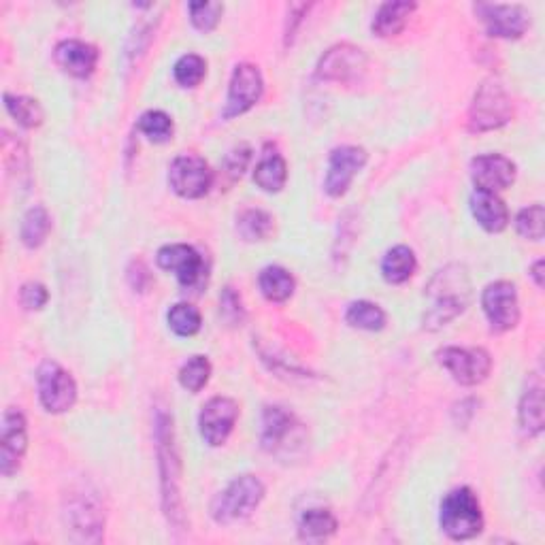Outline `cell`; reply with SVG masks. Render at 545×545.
<instances>
[{
  "label": "cell",
  "mask_w": 545,
  "mask_h": 545,
  "mask_svg": "<svg viewBox=\"0 0 545 545\" xmlns=\"http://www.w3.org/2000/svg\"><path fill=\"white\" fill-rule=\"evenodd\" d=\"M154 435H156V454L160 469V488H162V509L169 524L175 528L186 526L184 501H181V460L175 439L173 416L164 407L156 409L154 416Z\"/></svg>",
  "instance_id": "obj_1"
},
{
  "label": "cell",
  "mask_w": 545,
  "mask_h": 545,
  "mask_svg": "<svg viewBox=\"0 0 545 545\" xmlns=\"http://www.w3.org/2000/svg\"><path fill=\"white\" fill-rule=\"evenodd\" d=\"M369 160L367 150L358 145H341L328 158V171L324 179V190L328 196L339 198L350 190L356 175L365 169Z\"/></svg>",
  "instance_id": "obj_15"
},
{
  "label": "cell",
  "mask_w": 545,
  "mask_h": 545,
  "mask_svg": "<svg viewBox=\"0 0 545 545\" xmlns=\"http://www.w3.org/2000/svg\"><path fill=\"white\" fill-rule=\"evenodd\" d=\"M207 75V62L198 54L181 56L173 66V77L181 88H196Z\"/></svg>",
  "instance_id": "obj_35"
},
{
  "label": "cell",
  "mask_w": 545,
  "mask_h": 545,
  "mask_svg": "<svg viewBox=\"0 0 545 545\" xmlns=\"http://www.w3.org/2000/svg\"><path fill=\"white\" fill-rule=\"evenodd\" d=\"M49 233H52V216H49V211L43 205L30 207L24 213L22 226H20L22 243L28 247V250H37V247L45 243Z\"/></svg>",
  "instance_id": "obj_27"
},
{
  "label": "cell",
  "mask_w": 545,
  "mask_h": 545,
  "mask_svg": "<svg viewBox=\"0 0 545 545\" xmlns=\"http://www.w3.org/2000/svg\"><path fill=\"white\" fill-rule=\"evenodd\" d=\"M56 62L64 73L77 79H86L98 64V49L86 41L66 39L56 47Z\"/></svg>",
  "instance_id": "obj_19"
},
{
  "label": "cell",
  "mask_w": 545,
  "mask_h": 545,
  "mask_svg": "<svg viewBox=\"0 0 545 545\" xmlns=\"http://www.w3.org/2000/svg\"><path fill=\"white\" fill-rule=\"evenodd\" d=\"M416 9L418 5L409 3V0H394V3L390 0V3L379 5L371 22L373 35L379 39H390V37L401 35Z\"/></svg>",
  "instance_id": "obj_22"
},
{
  "label": "cell",
  "mask_w": 545,
  "mask_h": 545,
  "mask_svg": "<svg viewBox=\"0 0 545 545\" xmlns=\"http://www.w3.org/2000/svg\"><path fill=\"white\" fill-rule=\"evenodd\" d=\"M0 433V473L11 477L18 473L28 450V422L18 407L5 409Z\"/></svg>",
  "instance_id": "obj_13"
},
{
  "label": "cell",
  "mask_w": 545,
  "mask_h": 545,
  "mask_svg": "<svg viewBox=\"0 0 545 545\" xmlns=\"http://www.w3.org/2000/svg\"><path fill=\"white\" fill-rule=\"evenodd\" d=\"M220 316L230 326H241L245 320V309L241 303V296L233 288H224L220 294Z\"/></svg>",
  "instance_id": "obj_39"
},
{
  "label": "cell",
  "mask_w": 545,
  "mask_h": 545,
  "mask_svg": "<svg viewBox=\"0 0 545 545\" xmlns=\"http://www.w3.org/2000/svg\"><path fill=\"white\" fill-rule=\"evenodd\" d=\"M431 307L424 313V328L439 330L454 322L471 303L469 273L460 264L441 269L426 288Z\"/></svg>",
  "instance_id": "obj_2"
},
{
  "label": "cell",
  "mask_w": 545,
  "mask_h": 545,
  "mask_svg": "<svg viewBox=\"0 0 545 545\" xmlns=\"http://www.w3.org/2000/svg\"><path fill=\"white\" fill-rule=\"evenodd\" d=\"M5 109L11 118L22 128H39L45 120L43 107L37 98L22 96V94H5Z\"/></svg>",
  "instance_id": "obj_29"
},
{
  "label": "cell",
  "mask_w": 545,
  "mask_h": 545,
  "mask_svg": "<svg viewBox=\"0 0 545 545\" xmlns=\"http://www.w3.org/2000/svg\"><path fill=\"white\" fill-rule=\"evenodd\" d=\"M173 118L169 113H164L160 109H152L145 111L139 122H137V130L141 135H145L154 143H167L173 137Z\"/></svg>",
  "instance_id": "obj_34"
},
{
  "label": "cell",
  "mask_w": 545,
  "mask_h": 545,
  "mask_svg": "<svg viewBox=\"0 0 545 545\" xmlns=\"http://www.w3.org/2000/svg\"><path fill=\"white\" fill-rule=\"evenodd\" d=\"M441 531L454 541H469L484 531V514L477 494L462 486L445 494L439 507Z\"/></svg>",
  "instance_id": "obj_3"
},
{
  "label": "cell",
  "mask_w": 545,
  "mask_h": 545,
  "mask_svg": "<svg viewBox=\"0 0 545 545\" xmlns=\"http://www.w3.org/2000/svg\"><path fill=\"white\" fill-rule=\"evenodd\" d=\"M237 233L247 243L269 239L273 233V218L262 209H245L237 218Z\"/></svg>",
  "instance_id": "obj_30"
},
{
  "label": "cell",
  "mask_w": 545,
  "mask_h": 545,
  "mask_svg": "<svg viewBox=\"0 0 545 545\" xmlns=\"http://www.w3.org/2000/svg\"><path fill=\"white\" fill-rule=\"evenodd\" d=\"M545 228V211L543 205L535 203L531 207H524L516 218V230L518 235L528 241H541Z\"/></svg>",
  "instance_id": "obj_36"
},
{
  "label": "cell",
  "mask_w": 545,
  "mask_h": 545,
  "mask_svg": "<svg viewBox=\"0 0 545 545\" xmlns=\"http://www.w3.org/2000/svg\"><path fill=\"white\" fill-rule=\"evenodd\" d=\"M258 288L262 292V296L271 303H286L290 296L294 294L296 282L288 269L284 267H267L262 269L258 275Z\"/></svg>",
  "instance_id": "obj_26"
},
{
  "label": "cell",
  "mask_w": 545,
  "mask_h": 545,
  "mask_svg": "<svg viewBox=\"0 0 545 545\" xmlns=\"http://www.w3.org/2000/svg\"><path fill=\"white\" fill-rule=\"evenodd\" d=\"M516 164L503 154H484L471 160V179L475 190L501 192L516 181Z\"/></svg>",
  "instance_id": "obj_18"
},
{
  "label": "cell",
  "mask_w": 545,
  "mask_h": 545,
  "mask_svg": "<svg viewBox=\"0 0 545 545\" xmlns=\"http://www.w3.org/2000/svg\"><path fill=\"white\" fill-rule=\"evenodd\" d=\"M250 162H252V147L239 143L226 154L222 162V171L228 177V181H237L247 171V167H250Z\"/></svg>",
  "instance_id": "obj_38"
},
{
  "label": "cell",
  "mask_w": 545,
  "mask_h": 545,
  "mask_svg": "<svg viewBox=\"0 0 545 545\" xmlns=\"http://www.w3.org/2000/svg\"><path fill=\"white\" fill-rule=\"evenodd\" d=\"M190 22L198 32H211L222 20L224 7L222 3H190Z\"/></svg>",
  "instance_id": "obj_37"
},
{
  "label": "cell",
  "mask_w": 545,
  "mask_h": 545,
  "mask_svg": "<svg viewBox=\"0 0 545 545\" xmlns=\"http://www.w3.org/2000/svg\"><path fill=\"white\" fill-rule=\"evenodd\" d=\"M473 11L494 39H520L531 26V15L520 5L477 3Z\"/></svg>",
  "instance_id": "obj_12"
},
{
  "label": "cell",
  "mask_w": 545,
  "mask_h": 545,
  "mask_svg": "<svg viewBox=\"0 0 545 545\" xmlns=\"http://www.w3.org/2000/svg\"><path fill=\"white\" fill-rule=\"evenodd\" d=\"M264 79L256 64L241 62L235 66L233 77H230L228 96L224 105V120L239 118V115L250 111L262 98Z\"/></svg>",
  "instance_id": "obj_10"
},
{
  "label": "cell",
  "mask_w": 545,
  "mask_h": 545,
  "mask_svg": "<svg viewBox=\"0 0 545 545\" xmlns=\"http://www.w3.org/2000/svg\"><path fill=\"white\" fill-rule=\"evenodd\" d=\"M267 488L256 475H239L211 503V518L218 524H233L250 518L260 507Z\"/></svg>",
  "instance_id": "obj_4"
},
{
  "label": "cell",
  "mask_w": 545,
  "mask_h": 545,
  "mask_svg": "<svg viewBox=\"0 0 545 545\" xmlns=\"http://www.w3.org/2000/svg\"><path fill=\"white\" fill-rule=\"evenodd\" d=\"M345 322L358 330H382L386 326V311L371 301H356L345 311Z\"/></svg>",
  "instance_id": "obj_31"
},
{
  "label": "cell",
  "mask_w": 545,
  "mask_h": 545,
  "mask_svg": "<svg viewBox=\"0 0 545 545\" xmlns=\"http://www.w3.org/2000/svg\"><path fill=\"white\" fill-rule=\"evenodd\" d=\"M254 181L262 192H282L288 181V164L284 156L277 152H264L256 164Z\"/></svg>",
  "instance_id": "obj_23"
},
{
  "label": "cell",
  "mask_w": 545,
  "mask_h": 545,
  "mask_svg": "<svg viewBox=\"0 0 545 545\" xmlns=\"http://www.w3.org/2000/svg\"><path fill=\"white\" fill-rule=\"evenodd\" d=\"M437 362L448 371L460 386H477L488 379L492 371V358L484 348H441Z\"/></svg>",
  "instance_id": "obj_6"
},
{
  "label": "cell",
  "mask_w": 545,
  "mask_h": 545,
  "mask_svg": "<svg viewBox=\"0 0 545 545\" xmlns=\"http://www.w3.org/2000/svg\"><path fill=\"white\" fill-rule=\"evenodd\" d=\"M514 118V105L503 84L497 79H488L477 88L469 109L471 132H490L505 126Z\"/></svg>",
  "instance_id": "obj_5"
},
{
  "label": "cell",
  "mask_w": 545,
  "mask_h": 545,
  "mask_svg": "<svg viewBox=\"0 0 545 545\" xmlns=\"http://www.w3.org/2000/svg\"><path fill=\"white\" fill-rule=\"evenodd\" d=\"M367 71V54L360 47L341 43L330 47L318 62V77L322 81H337V84H352Z\"/></svg>",
  "instance_id": "obj_14"
},
{
  "label": "cell",
  "mask_w": 545,
  "mask_h": 545,
  "mask_svg": "<svg viewBox=\"0 0 545 545\" xmlns=\"http://www.w3.org/2000/svg\"><path fill=\"white\" fill-rule=\"evenodd\" d=\"M211 377V362L207 356H192L179 369V384L184 390L196 394L201 392Z\"/></svg>",
  "instance_id": "obj_33"
},
{
  "label": "cell",
  "mask_w": 545,
  "mask_h": 545,
  "mask_svg": "<svg viewBox=\"0 0 545 545\" xmlns=\"http://www.w3.org/2000/svg\"><path fill=\"white\" fill-rule=\"evenodd\" d=\"M294 428H296V420L290 411H286L279 405L267 407L262 414V428H260L262 448L271 454L284 450L286 439L294 435Z\"/></svg>",
  "instance_id": "obj_20"
},
{
  "label": "cell",
  "mask_w": 545,
  "mask_h": 545,
  "mask_svg": "<svg viewBox=\"0 0 545 545\" xmlns=\"http://www.w3.org/2000/svg\"><path fill=\"white\" fill-rule=\"evenodd\" d=\"M156 262L162 271H169L177 277L181 288L196 290L205 284V260L196 247L186 243L164 245L156 254Z\"/></svg>",
  "instance_id": "obj_8"
},
{
  "label": "cell",
  "mask_w": 545,
  "mask_h": 545,
  "mask_svg": "<svg viewBox=\"0 0 545 545\" xmlns=\"http://www.w3.org/2000/svg\"><path fill=\"white\" fill-rule=\"evenodd\" d=\"M520 431L526 437H537L543 431V388L539 382L528 384L518 407Z\"/></svg>",
  "instance_id": "obj_24"
},
{
  "label": "cell",
  "mask_w": 545,
  "mask_h": 545,
  "mask_svg": "<svg viewBox=\"0 0 545 545\" xmlns=\"http://www.w3.org/2000/svg\"><path fill=\"white\" fill-rule=\"evenodd\" d=\"M337 528H339V522L333 516V511L322 509V507L307 509L299 520V535L303 541L328 539L330 535L337 533Z\"/></svg>",
  "instance_id": "obj_28"
},
{
  "label": "cell",
  "mask_w": 545,
  "mask_h": 545,
  "mask_svg": "<svg viewBox=\"0 0 545 545\" xmlns=\"http://www.w3.org/2000/svg\"><path fill=\"white\" fill-rule=\"evenodd\" d=\"M169 328L177 337H194L203 326L201 311L190 303H177L167 313Z\"/></svg>",
  "instance_id": "obj_32"
},
{
  "label": "cell",
  "mask_w": 545,
  "mask_h": 545,
  "mask_svg": "<svg viewBox=\"0 0 545 545\" xmlns=\"http://www.w3.org/2000/svg\"><path fill=\"white\" fill-rule=\"evenodd\" d=\"M66 526L71 531L79 533V541H101L103 537V509L98 505L96 499H92L90 494L79 492L75 497L69 499V505H66L64 511Z\"/></svg>",
  "instance_id": "obj_17"
},
{
  "label": "cell",
  "mask_w": 545,
  "mask_h": 545,
  "mask_svg": "<svg viewBox=\"0 0 545 545\" xmlns=\"http://www.w3.org/2000/svg\"><path fill=\"white\" fill-rule=\"evenodd\" d=\"M482 307L492 330L497 333H507L520 322L518 290L511 282L488 284L482 292Z\"/></svg>",
  "instance_id": "obj_16"
},
{
  "label": "cell",
  "mask_w": 545,
  "mask_h": 545,
  "mask_svg": "<svg viewBox=\"0 0 545 545\" xmlns=\"http://www.w3.org/2000/svg\"><path fill=\"white\" fill-rule=\"evenodd\" d=\"M169 186L177 196L188 201L203 198L213 186V171L201 156H177L169 167Z\"/></svg>",
  "instance_id": "obj_9"
},
{
  "label": "cell",
  "mask_w": 545,
  "mask_h": 545,
  "mask_svg": "<svg viewBox=\"0 0 545 545\" xmlns=\"http://www.w3.org/2000/svg\"><path fill=\"white\" fill-rule=\"evenodd\" d=\"M39 401L49 414H64L77 401V384L73 375L58 362L47 360L37 371Z\"/></svg>",
  "instance_id": "obj_7"
},
{
  "label": "cell",
  "mask_w": 545,
  "mask_h": 545,
  "mask_svg": "<svg viewBox=\"0 0 545 545\" xmlns=\"http://www.w3.org/2000/svg\"><path fill=\"white\" fill-rule=\"evenodd\" d=\"M239 420V405L237 401L228 399V396H213L209 399L201 414H198V431L201 437L211 448H220L235 431V424Z\"/></svg>",
  "instance_id": "obj_11"
},
{
  "label": "cell",
  "mask_w": 545,
  "mask_h": 545,
  "mask_svg": "<svg viewBox=\"0 0 545 545\" xmlns=\"http://www.w3.org/2000/svg\"><path fill=\"white\" fill-rule=\"evenodd\" d=\"M128 282H130V286L135 288L137 292H145L147 288H150L152 275H150V269L145 267V262H141V260H132L130 262V267H128Z\"/></svg>",
  "instance_id": "obj_41"
},
{
  "label": "cell",
  "mask_w": 545,
  "mask_h": 545,
  "mask_svg": "<svg viewBox=\"0 0 545 545\" xmlns=\"http://www.w3.org/2000/svg\"><path fill=\"white\" fill-rule=\"evenodd\" d=\"M471 213L484 230L488 233H503L509 226V209L501 201L499 194L486 192V190H475L471 194Z\"/></svg>",
  "instance_id": "obj_21"
},
{
  "label": "cell",
  "mask_w": 545,
  "mask_h": 545,
  "mask_svg": "<svg viewBox=\"0 0 545 545\" xmlns=\"http://www.w3.org/2000/svg\"><path fill=\"white\" fill-rule=\"evenodd\" d=\"M418 269V258L407 245H394L382 260V275L388 284L399 286L411 279Z\"/></svg>",
  "instance_id": "obj_25"
},
{
  "label": "cell",
  "mask_w": 545,
  "mask_h": 545,
  "mask_svg": "<svg viewBox=\"0 0 545 545\" xmlns=\"http://www.w3.org/2000/svg\"><path fill=\"white\" fill-rule=\"evenodd\" d=\"M528 273H531V277L535 279V286L543 288V260H537Z\"/></svg>",
  "instance_id": "obj_42"
},
{
  "label": "cell",
  "mask_w": 545,
  "mask_h": 545,
  "mask_svg": "<svg viewBox=\"0 0 545 545\" xmlns=\"http://www.w3.org/2000/svg\"><path fill=\"white\" fill-rule=\"evenodd\" d=\"M49 301V292L43 284L39 282H28L22 286L20 290V303L28 309V311H39L47 305Z\"/></svg>",
  "instance_id": "obj_40"
}]
</instances>
